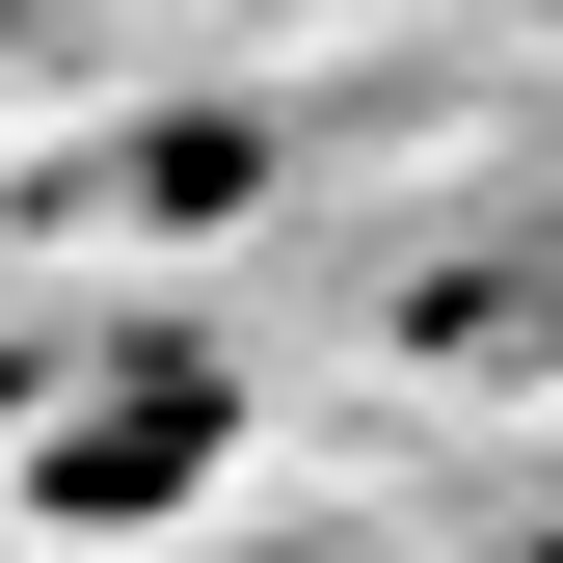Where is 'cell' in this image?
<instances>
[{"label":"cell","instance_id":"1","mask_svg":"<svg viewBox=\"0 0 563 563\" xmlns=\"http://www.w3.org/2000/svg\"><path fill=\"white\" fill-rule=\"evenodd\" d=\"M216 456H242V376H216L188 322H134V349H81V402H27V510H81V537L188 510Z\"/></svg>","mask_w":563,"mask_h":563}]
</instances>
